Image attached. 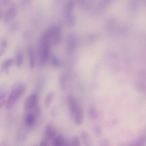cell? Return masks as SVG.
Instances as JSON below:
<instances>
[{"instance_id": "6da1fadb", "label": "cell", "mask_w": 146, "mask_h": 146, "mask_svg": "<svg viewBox=\"0 0 146 146\" xmlns=\"http://www.w3.org/2000/svg\"><path fill=\"white\" fill-rule=\"evenodd\" d=\"M25 89V85L21 82H18L14 85L6 101L5 107L7 109L10 110L13 107L24 93Z\"/></svg>"}, {"instance_id": "7a4b0ae2", "label": "cell", "mask_w": 146, "mask_h": 146, "mask_svg": "<svg viewBox=\"0 0 146 146\" xmlns=\"http://www.w3.org/2000/svg\"><path fill=\"white\" fill-rule=\"evenodd\" d=\"M40 38L48 43L51 46L56 45L61 39L60 27L57 26L50 27L43 33Z\"/></svg>"}, {"instance_id": "3957f363", "label": "cell", "mask_w": 146, "mask_h": 146, "mask_svg": "<svg viewBox=\"0 0 146 146\" xmlns=\"http://www.w3.org/2000/svg\"><path fill=\"white\" fill-rule=\"evenodd\" d=\"M51 46L47 42L40 38L37 47V55L39 64H45L49 57Z\"/></svg>"}, {"instance_id": "277c9868", "label": "cell", "mask_w": 146, "mask_h": 146, "mask_svg": "<svg viewBox=\"0 0 146 146\" xmlns=\"http://www.w3.org/2000/svg\"><path fill=\"white\" fill-rule=\"evenodd\" d=\"M146 145V130L137 138L129 142H121L119 146H145Z\"/></svg>"}, {"instance_id": "5b68a950", "label": "cell", "mask_w": 146, "mask_h": 146, "mask_svg": "<svg viewBox=\"0 0 146 146\" xmlns=\"http://www.w3.org/2000/svg\"><path fill=\"white\" fill-rule=\"evenodd\" d=\"M17 12L16 5L13 3L11 5L3 14L2 19L5 23H7L15 17Z\"/></svg>"}, {"instance_id": "8992f818", "label": "cell", "mask_w": 146, "mask_h": 146, "mask_svg": "<svg viewBox=\"0 0 146 146\" xmlns=\"http://www.w3.org/2000/svg\"><path fill=\"white\" fill-rule=\"evenodd\" d=\"M38 97L37 95L33 94L28 96L24 103V107L26 110H30L35 107L37 104Z\"/></svg>"}, {"instance_id": "52a82bcc", "label": "cell", "mask_w": 146, "mask_h": 146, "mask_svg": "<svg viewBox=\"0 0 146 146\" xmlns=\"http://www.w3.org/2000/svg\"><path fill=\"white\" fill-rule=\"evenodd\" d=\"M67 102L71 115L73 116L79 108L77 101L74 97L70 94L67 96Z\"/></svg>"}, {"instance_id": "ba28073f", "label": "cell", "mask_w": 146, "mask_h": 146, "mask_svg": "<svg viewBox=\"0 0 146 146\" xmlns=\"http://www.w3.org/2000/svg\"><path fill=\"white\" fill-rule=\"evenodd\" d=\"M29 67L31 69L34 68L35 62V52L32 46L30 45L27 47Z\"/></svg>"}, {"instance_id": "9c48e42d", "label": "cell", "mask_w": 146, "mask_h": 146, "mask_svg": "<svg viewBox=\"0 0 146 146\" xmlns=\"http://www.w3.org/2000/svg\"><path fill=\"white\" fill-rule=\"evenodd\" d=\"M80 135L84 146H92L93 143L92 138L87 132L85 131H82Z\"/></svg>"}, {"instance_id": "30bf717a", "label": "cell", "mask_w": 146, "mask_h": 146, "mask_svg": "<svg viewBox=\"0 0 146 146\" xmlns=\"http://www.w3.org/2000/svg\"><path fill=\"white\" fill-rule=\"evenodd\" d=\"M75 123L77 125H81L83 120V112L82 110L79 108L73 116Z\"/></svg>"}, {"instance_id": "8fae6325", "label": "cell", "mask_w": 146, "mask_h": 146, "mask_svg": "<svg viewBox=\"0 0 146 146\" xmlns=\"http://www.w3.org/2000/svg\"><path fill=\"white\" fill-rule=\"evenodd\" d=\"M56 131L50 125H48L46 127L45 131V134L46 138L48 139H51L55 136Z\"/></svg>"}, {"instance_id": "7c38bea8", "label": "cell", "mask_w": 146, "mask_h": 146, "mask_svg": "<svg viewBox=\"0 0 146 146\" xmlns=\"http://www.w3.org/2000/svg\"><path fill=\"white\" fill-rule=\"evenodd\" d=\"M36 116L31 112L27 114L25 118V122L26 124L29 126H32L34 124Z\"/></svg>"}, {"instance_id": "4fadbf2b", "label": "cell", "mask_w": 146, "mask_h": 146, "mask_svg": "<svg viewBox=\"0 0 146 146\" xmlns=\"http://www.w3.org/2000/svg\"><path fill=\"white\" fill-rule=\"evenodd\" d=\"M54 93L50 92L46 95L44 100V105L46 108H48L50 106L54 98Z\"/></svg>"}, {"instance_id": "5bb4252c", "label": "cell", "mask_w": 146, "mask_h": 146, "mask_svg": "<svg viewBox=\"0 0 146 146\" xmlns=\"http://www.w3.org/2000/svg\"><path fill=\"white\" fill-rule=\"evenodd\" d=\"M23 61V53L20 50H18L16 53L15 56V63L16 66L18 67L21 66L22 64Z\"/></svg>"}, {"instance_id": "9a60e30c", "label": "cell", "mask_w": 146, "mask_h": 146, "mask_svg": "<svg viewBox=\"0 0 146 146\" xmlns=\"http://www.w3.org/2000/svg\"><path fill=\"white\" fill-rule=\"evenodd\" d=\"M13 60L11 58H7L4 60L2 63V69L6 72L12 65Z\"/></svg>"}, {"instance_id": "2e32d148", "label": "cell", "mask_w": 146, "mask_h": 146, "mask_svg": "<svg viewBox=\"0 0 146 146\" xmlns=\"http://www.w3.org/2000/svg\"><path fill=\"white\" fill-rule=\"evenodd\" d=\"M65 141L64 137L62 135L58 136L54 140L53 146H62Z\"/></svg>"}, {"instance_id": "e0dca14e", "label": "cell", "mask_w": 146, "mask_h": 146, "mask_svg": "<svg viewBox=\"0 0 146 146\" xmlns=\"http://www.w3.org/2000/svg\"><path fill=\"white\" fill-rule=\"evenodd\" d=\"M7 45V41L5 38H2L1 40L0 44V56L4 53Z\"/></svg>"}, {"instance_id": "ac0fdd59", "label": "cell", "mask_w": 146, "mask_h": 146, "mask_svg": "<svg viewBox=\"0 0 146 146\" xmlns=\"http://www.w3.org/2000/svg\"><path fill=\"white\" fill-rule=\"evenodd\" d=\"M89 115L92 119H95L98 117V114L97 110L94 107H91L89 111Z\"/></svg>"}, {"instance_id": "d6986e66", "label": "cell", "mask_w": 146, "mask_h": 146, "mask_svg": "<svg viewBox=\"0 0 146 146\" xmlns=\"http://www.w3.org/2000/svg\"><path fill=\"white\" fill-rule=\"evenodd\" d=\"M66 78L64 74H62L60 76V85L61 89L64 90L66 86Z\"/></svg>"}, {"instance_id": "ffe728a7", "label": "cell", "mask_w": 146, "mask_h": 146, "mask_svg": "<svg viewBox=\"0 0 146 146\" xmlns=\"http://www.w3.org/2000/svg\"><path fill=\"white\" fill-rule=\"evenodd\" d=\"M70 142L71 146H81L79 138L77 135L73 137Z\"/></svg>"}, {"instance_id": "44dd1931", "label": "cell", "mask_w": 146, "mask_h": 146, "mask_svg": "<svg viewBox=\"0 0 146 146\" xmlns=\"http://www.w3.org/2000/svg\"><path fill=\"white\" fill-rule=\"evenodd\" d=\"M19 27V24L17 22L12 23L9 26L8 30L9 31H14L17 30Z\"/></svg>"}, {"instance_id": "7402d4cb", "label": "cell", "mask_w": 146, "mask_h": 146, "mask_svg": "<svg viewBox=\"0 0 146 146\" xmlns=\"http://www.w3.org/2000/svg\"><path fill=\"white\" fill-rule=\"evenodd\" d=\"M51 63L54 66L56 67L59 66L60 65V62L59 60L55 56H52L51 59Z\"/></svg>"}, {"instance_id": "603a6c76", "label": "cell", "mask_w": 146, "mask_h": 146, "mask_svg": "<svg viewBox=\"0 0 146 146\" xmlns=\"http://www.w3.org/2000/svg\"><path fill=\"white\" fill-rule=\"evenodd\" d=\"M6 94L4 91L1 92L0 94V107L1 108L4 105L5 101Z\"/></svg>"}, {"instance_id": "cb8c5ba5", "label": "cell", "mask_w": 146, "mask_h": 146, "mask_svg": "<svg viewBox=\"0 0 146 146\" xmlns=\"http://www.w3.org/2000/svg\"><path fill=\"white\" fill-rule=\"evenodd\" d=\"M95 133L97 135H100L102 133V129L101 127L99 125H96L94 128Z\"/></svg>"}, {"instance_id": "d4e9b609", "label": "cell", "mask_w": 146, "mask_h": 146, "mask_svg": "<svg viewBox=\"0 0 146 146\" xmlns=\"http://www.w3.org/2000/svg\"><path fill=\"white\" fill-rule=\"evenodd\" d=\"M100 146H111L109 141L106 139H104L100 141Z\"/></svg>"}, {"instance_id": "484cf974", "label": "cell", "mask_w": 146, "mask_h": 146, "mask_svg": "<svg viewBox=\"0 0 146 146\" xmlns=\"http://www.w3.org/2000/svg\"><path fill=\"white\" fill-rule=\"evenodd\" d=\"M10 1L8 0H2L1 3L2 6H7L9 5L10 3Z\"/></svg>"}, {"instance_id": "4316f807", "label": "cell", "mask_w": 146, "mask_h": 146, "mask_svg": "<svg viewBox=\"0 0 146 146\" xmlns=\"http://www.w3.org/2000/svg\"><path fill=\"white\" fill-rule=\"evenodd\" d=\"M40 146H48L47 143L45 140H43L40 142Z\"/></svg>"}, {"instance_id": "83f0119b", "label": "cell", "mask_w": 146, "mask_h": 146, "mask_svg": "<svg viewBox=\"0 0 146 146\" xmlns=\"http://www.w3.org/2000/svg\"><path fill=\"white\" fill-rule=\"evenodd\" d=\"M51 113L52 115H55L56 113V110L54 108H53L51 110Z\"/></svg>"}]
</instances>
